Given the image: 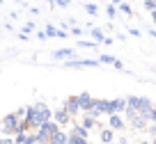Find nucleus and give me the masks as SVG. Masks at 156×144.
<instances>
[{"instance_id": "a211bd4d", "label": "nucleus", "mask_w": 156, "mask_h": 144, "mask_svg": "<svg viewBox=\"0 0 156 144\" xmlns=\"http://www.w3.org/2000/svg\"><path fill=\"white\" fill-rule=\"evenodd\" d=\"M117 12H122V14H126V16H133V9H131L129 2H122V5L117 7Z\"/></svg>"}, {"instance_id": "5701e85b", "label": "nucleus", "mask_w": 156, "mask_h": 144, "mask_svg": "<svg viewBox=\"0 0 156 144\" xmlns=\"http://www.w3.org/2000/svg\"><path fill=\"white\" fill-rule=\"evenodd\" d=\"M46 37H58V28H53V25H46Z\"/></svg>"}, {"instance_id": "1a4fd4ad", "label": "nucleus", "mask_w": 156, "mask_h": 144, "mask_svg": "<svg viewBox=\"0 0 156 144\" xmlns=\"http://www.w3.org/2000/svg\"><path fill=\"white\" fill-rule=\"evenodd\" d=\"M14 144H37V135H34V130L19 133V135L14 137Z\"/></svg>"}, {"instance_id": "dca6fc26", "label": "nucleus", "mask_w": 156, "mask_h": 144, "mask_svg": "<svg viewBox=\"0 0 156 144\" xmlns=\"http://www.w3.org/2000/svg\"><path fill=\"white\" fill-rule=\"evenodd\" d=\"M69 133H71V135H76V137H80V139H90V133H87V130H85L80 124H76L71 130H69Z\"/></svg>"}, {"instance_id": "f3484780", "label": "nucleus", "mask_w": 156, "mask_h": 144, "mask_svg": "<svg viewBox=\"0 0 156 144\" xmlns=\"http://www.w3.org/2000/svg\"><path fill=\"white\" fill-rule=\"evenodd\" d=\"M90 37H92V41H94V43H103L106 34H103L99 28H94V25H92V28H90Z\"/></svg>"}, {"instance_id": "4be33fe9", "label": "nucleus", "mask_w": 156, "mask_h": 144, "mask_svg": "<svg viewBox=\"0 0 156 144\" xmlns=\"http://www.w3.org/2000/svg\"><path fill=\"white\" fill-rule=\"evenodd\" d=\"M30 32H34V23H32V21H30V23H25L23 30H21V34H30Z\"/></svg>"}, {"instance_id": "2f4dec72", "label": "nucleus", "mask_w": 156, "mask_h": 144, "mask_svg": "<svg viewBox=\"0 0 156 144\" xmlns=\"http://www.w3.org/2000/svg\"><path fill=\"white\" fill-rule=\"evenodd\" d=\"M149 37H151V39H156V30H149Z\"/></svg>"}, {"instance_id": "f257e3e1", "label": "nucleus", "mask_w": 156, "mask_h": 144, "mask_svg": "<svg viewBox=\"0 0 156 144\" xmlns=\"http://www.w3.org/2000/svg\"><path fill=\"white\" fill-rule=\"evenodd\" d=\"M25 105L19 108L16 112H9L7 117H2L0 121V133L7 135V137H16L19 133H25L28 130V124H25Z\"/></svg>"}, {"instance_id": "bb28decb", "label": "nucleus", "mask_w": 156, "mask_h": 144, "mask_svg": "<svg viewBox=\"0 0 156 144\" xmlns=\"http://www.w3.org/2000/svg\"><path fill=\"white\" fill-rule=\"evenodd\" d=\"M71 34H76V37H78V34H83V28H80V25H73V28H71Z\"/></svg>"}, {"instance_id": "6e6552de", "label": "nucleus", "mask_w": 156, "mask_h": 144, "mask_svg": "<svg viewBox=\"0 0 156 144\" xmlns=\"http://www.w3.org/2000/svg\"><path fill=\"white\" fill-rule=\"evenodd\" d=\"M126 112V98L119 96V98H110V115H122Z\"/></svg>"}, {"instance_id": "6ab92c4d", "label": "nucleus", "mask_w": 156, "mask_h": 144, "mask_svg": "<svg viewBox=\"0 0 156 144\" xmlns=\"http://www.w3.org/2000/svg\"><path fill=\"white\" fill-rule=\"evenodd\" d=\"M115 62H117V57H112V55H106V53L99 57V64H115Z\"/></svg>"}, {"instance_id": "393cba45", "label": "nucleus", "mask_w": 156, "mask_h": 144, "mask_svg": "<svg viewBox=\"0 0 156 144\" xmlns=\"http://www.w3.org/2000/svg\"><path fill=\"white\" fill-rule=\"evenodd\" d=\"M154 7H156V0H145V9L147 12H154Z\"/></svg>"}, {"instance_id": "7ed1b4c3", "label": "nucleus", "mask_w": 156, "mask_h": 144, "mask_svg": "<svg viewBox=\"0 0 156 144\" xmlns=\"http://www.w3.org/2000/svg\"><path fill=\"white\" fill-rule=\"evenodd\" d=\"M51 119H53V110L46 103H34V119L30 124V130H39V126L48 124Z\"/></svg>"}, {"instance_id": "9d476101", "label": "nucleus", "mask_w": 156, "mask_h": 144, "mask_svg": "<svg viewBox=\"0 0 156 144\" xmlns=\"http://www.w3.org/2000/svg\"><path fill=\"white\" fill-rule=\"evenodd\" d=\"M53 121L58 126H67L69 121H71V117H69V112L67 110H62V108H60V110H55L53 112Z\"/></svg>"}, {"instance_id": "b1692460", "label": "nucleus", "mask_w": 156, "mask_h": 144, "mask_svg": "<svg viewBox=\"0 0 156 144\" xmlns=\"http://www.w3.org/2000/svg\"><path fill=\"white\" fill-rule=\"evenodd\" d=\"M106 14H108V19H115L117 7H115V5H108V7H106Z\"/></svg>"}, {"instance_id": "ddd939ff", "label": "nucleus", "mask_w": 156, "mask_h": 144, "mask_svg": "<svg viewBox=\"0 0 156 144\" xmlns=\"http://www.w3.org/2000/svg\"><path fill=\"white\" fill-rule=\"evenodd\" d=\"M99 139H101L103 144H112V142H115V130L101 128V133H99Z\"/></svg>"}, {"instance_id": "9b49d317", "label": "nucleus", "mask_w": 156, "mask_h": 144, "mask_svg": "<svg viewBox=\"0 0 156 144\" xmlns=\"http://www.w3.org/2000/svg\"><path fill=\"white\" fill-rule=\"evenodd\" d=\"M108 126H110V130H122L124 128L122 115H110V117H108Z\"/></svg>"}, {"instance_id": "0eeeda50", "label": "nucleus", "mask_w": 156, "mask_h": 144, "mask_svg": "<svg viewBox=\"0 0 156 144\" xmlns=\"http://www.w3.org/2000/svg\"><path fill=\"white\" fill-rule=\"evenodd\" d=\"M78 105H80V112H83V115H87V112L92 110V105H94V96H90L87 91L78 94Z\"/></svg>"}, {"instance_id": "aec40b11", "label": "nucleus", "mask_w": 156, "mask_h": 144, "mask_svg": "<svg viewBox=\"0 0 156 144\" xmlns=\"http://www.w3.org/2000/svg\"><path fill=\"white\" fill-rule=\"evenodd\" d=\"M78 46H80V48H97V43H94V41H87V39H80V41H78Z\"/></svg>"}, {"instance_id": "cd10ccee", "label": "nucleus", "mask_w": 156, "mask_h": 144, "mask_svg": "<svg viewBox=\"0 0 156 144\" xmlns=\"http://www.w3.org/2000/svg\"><path fill=\"white\" fill-rule=\"evenodd\" d=\"M0 144H14V137H0Z\"/></svg>"}, {"instance_id": "412c9836", "label": "nucleus", "mask_w": 156, "mask_h": 144, "mask_svg": "<svg viewBox=\"0 0 156 144\" xmlns=\"http://www.w3.org/2000/svg\"><path fill=\"white\" fill-rule=\"evenodd\" d=\"M85 9H87V14H97V12H99V5H94V2H87V5H85Z\"/></svg>"}, {"instance_id": "423d86ee", "label": "nucleus", "mask_w": 156, "mask_h": 144, "mask_svg": "<svg viewBox=\"0 0 156 144\" xmlns=\"http://www.w3.org/2000/svg\"><path fill=\"white\" fill-rule=\"evenodd\" d=\"M62 110H67V112H69V117H76V115H80L78 96H69V98H64V103H62Z\"/></svg>"}, {"instance_id": "473e14b6", "label": "nucleus", "mask_w": 156, "mask_h": 144, "mask_svg": "<svg viewBox=\"0 0 156 144\" xmlns=\"http://www.w3.org/2000/svg\"><path fill=\"white\" fill-rule=\"evenodd\" d=\"M115 144H129V142H126V139H117Z\"/></svg>"}, {"instance_id": "72a5a7b5", "label": "nucleus", "mask_w": 156, "mask_h": 144, "mask_svg": "<svg viewBox=\"0 0 156 144\" xmlns=\"http://www.w3.org/2000/svg\"><path fill=\"white\" fill-rule=\"evenodd\" d=\"M138 144H151V142H147V139H140V142H138Z\"/></svg>"}, {"instance_id": "4468645a", "label": "nucleus", "mask_w": 156, "mask_h": 144, "mask_svg": "<svg viewBox=\"0 0 156 144\" xmlns=\"http://www.w3.org/2000/svg\"><path fill=\"white\" fill-rule=\"evenodd\" d=\"M80 126H83V128H85V130H87V133H90V130H94V128H99V121H97V119H94V117H90V115H85V117H83V121H80Z\"/></svg>"}, {"instance_id": "20e7f679", "label": "nucleus", "mask_w": 156, "mask_h": 144, "mask_svg": "<svg viewBox=\"0 0 156 144\" xmlns=\"http://www.w3.org/2000/svg\"><path fill=\"white\" fill-rule=\"evenodd\" d=\"M58 130H60V126L55 124L53 119H51L48 124L39 126V130H34V135H37V144H48V142H51V137H53Z\"/></svg>"}, {"instance_id": "a878e982", "label": "nucleus", "mask_w": 156, "mask_h": 144, "mask_svg": "<svg viewBox=\"0 0 156 144\" xmlns=\"http://www.w3.org/2000/svg\"><path fill=\"white\" fill-rule=\"evenodd\" d=\"M147 119H149V124H156V105H154V110L149 112V117H147Z\"/></svg>"}, {"instance_id": "f03ea898", "label": "nucleus", "mask_w": 156, "mask_h": 144, "mask_svg": "<svg viewBox=\"0 0 156 144\" xmlns=\"http://www.w3.org/2000/svg\"><path fill=\"white\" fill-rule=\"evenodd\" d=\"M126 108L140 112L142 117H149V112L154 110V103H151V98H147V96H126Z\"/></svg>"}, {"instance_id": "f704fd0d", "label": "nucleus", "mask_w": 156, "mask_h": 144, "mask_svg": "<svg viewBox=\"0 0 156 144\" xmlns=\"http://www.w3.org/2000/svg\"><path fill=\"white\" fill-rule=\"evenodd\" d=\"M151 144H156V139H151Z\"/></svg>"}, {"instance_id": "39448f33", "label": "nucleus", "mask_w": 156, "mask_h": 144, "mask_svg": "<svg viewBox=\"0 0 156 144\" xmlns=\"http://www.w3.org/2000/svg\"><path fill=\"white\" fill-rule=\"evenodd\" d=\"M124 115H126V121H129V124H131V126H133V128H136V130H145L147 126H149V121H147V117H142L140 112L131 110V108H126V112H124Z\"/></svg>"}, {"instance_id": "2eb2a0df", "label": "nucleus", "mask_w": 156, "mask_h": 144, "mask_svg": "<svg viewBox=\"0 0 156 144\" xmlns=\"http://www.w3.org/2000/svg\"><path fill=\"white\" fill-rule=\"evenodd\" d=\"M67 139H69V133H64V130H58V133L51 137L48 144H67Z\"/></svg>"}, {"instance_id": "c85d7f7f", "label": "nucleus", "mask_w": 156, "mask_h": 144, "mask_svg": "<svg viewBox=\"0 0 156 144\" xmlns=\"http://www.w3.org/2000/svg\"><path fill=\"white\" fill-rule=\"evenodd\" d=\"M103 43H106V46H110V43H115V39H112V37H106V39H103Z\"/></svg>"}, {"instance_id": "c756f323", "label": "nucleus", "mask_w": 156, "mask_h": 144, "mask_svg": "<svg viewBox=\"0 0 156 144\" xmlns=\"http://www.w3.org/2000/svg\"><path fill=\"white\" fill-rule=\"evenodd\" d=\"M151 23H154V25H156V9H154V12H151Z\"/></svg>"}, {"instance_id": "7c9ffc66", "label": "nucleus", "mask_w": 156, "mask_h": 144, "mask_svg": "<svg viewBox=\"0 0 156 144\" xmlns=\"http://www.w3.org/2000/svg\"><path fill=\"white\" fill-rule=\"evenodd\" d=\"M122 2H124V0H112V5H115V7H119Z\"/></svg>"}, {"instance_id": "f8f14e48", "label": "nucleus", "mask_w": 156, "mask_h": 144, "mask_svg": "<svg viewBox=\"0 0 156 144\" xmlns=\"http://www.w3.org/2000/svg\"><path fill=\"white\" fill-rule=\"evenodd\" d=\"M53 57L55 60H64V62H67V60H73V48H60V50L53 53Z\"/></svg>"}]
</instances>
